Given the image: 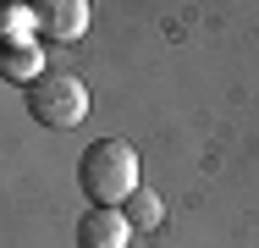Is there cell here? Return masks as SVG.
<instances>
[{
	"instance_id": "1",
	"label": "cell",
	"mask_w": 259,
	"mask_h": 248,
	"mask_svg": "<svg viewBox=\"0 0 259 248\" xmlns=\"http://www.w3.org/2000/svg\"><path fill=\"white\" fill-rule=\"evenodd\" d=\"M77 182H83V193L94 198L100 210H121L127 198L138 193V149L127 144V138L89 144L83 160H77Z\"/></svg>"
},
{
	"instance_id": "2",
	"label": "cell",
	"mask_w": 259,
	"mask_h": 248,
	"mask_svg": "<svg viewBox=\"0 0 259 248\" xmlns=\"http://www.w3.org/2000/svg\"><path fill=\"white\" fill-rule=\"evenodd\" d=\"M28 110H33V121H45V127H77V121L89 116V89H83V77H72V72H45V77L28 89Z\"/></svg>"
},
{
	"instance_id": "3",
	"label": "cell",
	"mask_w": 259,
	"mask_h": 248,
	"mask_svg": "<svg viewBox=\"0 0 259 248\" xmlns=\"http://www.w3.org/2000/svg\"><path fill=\"white\" fill-rule=\"evenodd\" d=\"M133 226H127V210H89L77 221V248H127Z\"/></svg>"
},
{
	"instance_id": "4",
	"label": "cell",
	"mask_w": 259,
	"mask_h": 248,
	"mask_svg": "<svg viewBox=\"0 0 259 248\" xmlns=\"http://www.w3.org/2000/svg\"><path fill=\"white\" fill-rule=\"evenodd\" d=\"M33 22H39V33H50V39H77V33L89 28V0H45V6L33 11Z\"/></svg>"
},
{
	"instance_id": "5",
	"label": "cell",
	"mask_w": 259,
	"mask_h": 248,
	"mask_svg": "<svg viewBox=\"0 0 259 248\" xmlns=\"http://www.w3.org/2000/svg\"><path fill=\"white\" fill-rule=\"evenodd\" d=\"M0 72H6L11 83H28V89L45 77V72H39V55H33V45H28V39H22V45H6V55H0Z\"/></svg>"
},
{
	"instance_id": "6",
	"label": "cell",
	"mask_w": 259,
	"mask_h": 248,
	"mask_svg": "<svg viewBox=\"0 0 259 248\" xmlns=\"http://www.w3.org/2000/svg\"><path fill=\"white\" fill-rule=\"evenodd\" d=\"M121 210H127V226H133V232H155V226H160V215H165V204H160L149 188H138V193L127 198Z\"/></svg>"
},
{
	"instance_id": "7",
	"label": "cell",
	"mask_w": 259,
	"mask_h": 248,
	"mask_svg": "<svg viewBox=\"0 0 259 248\" xmlns=\"http://www.w3.org/2000/svg\"><path fill=\"white\" fill-rule=\"evenodd\" d=\"M33 6H0V39L6 45H22V33H33Z\"/></svg>"
}]
</instances>
